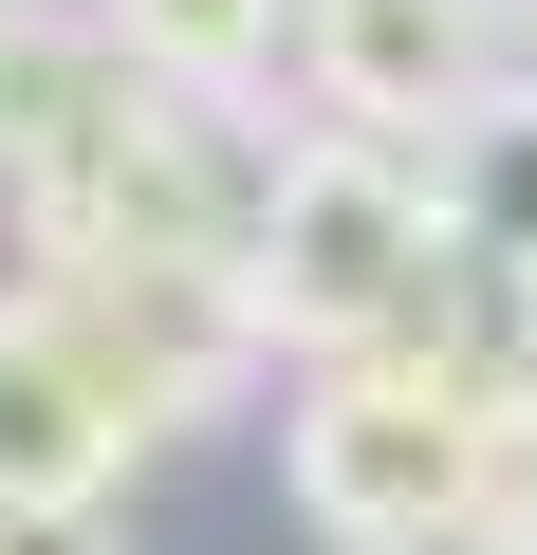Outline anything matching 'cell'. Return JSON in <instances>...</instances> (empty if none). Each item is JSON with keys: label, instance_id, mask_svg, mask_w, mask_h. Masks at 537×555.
<instances>
[{"label": "cell", "instance_id": "6da1fadb", "mask_svg": "<svg viewBox=\"0 0 537 555\" xmlns=\"http://www.w3.org/2000/svg\"><path fill=\"white\" fill-rule=\"evenodd\" d=\"M241 297H130V278H0V518L112 500L186 408L241 389Z\"/></svg>", "mask_w": 537, "mask_h": 555}, {"label": "cell", "instance_id": "7a4b0ae2", "mask_svg": "<svg viewBox=\"0 0 537 555\" xmlns=\"http://www.w3.org/2000/svg\"><path fill=\"white\" fill-rule=\"evenodd\" d=\"M445 222H426V167L371 149V130H297L279 167H259V222H241V334L259 352H408L445 315Z\"/></svg>", "mask_w": 537, "mask_h": 555}, {"label": "cell", "instance_id": "3957f363", "mask_svg": "<svg viewBox=\"0 0 537 555\" xmlns=\"http://www.w3.org/2000/svg\"><path fill=\"white\" fill-rule=\"evenodd\" d=\"M279 481L334 555H408L445 518H519V408L463 371V352H353V371H297L279 408Z\"/></svg>", "mask_w": 537, "mask_h": 555}, {"label": "cell", "instance_id": "277c9868", "mask_svg": "<svg viewBox=\"0 0 537 555\" xmlns=\"http://www.w3.org/2000/svg\"><path fill=\"white\" fill-rule=\"evenodd\" d=\"M167 130H186V93L130 75V38L93 0H0V185H20L38 241H75Z\"/></svg>", "mask_w": 537, "mask_h": 555}, {"label": "cell", "instance_id": "5b68a950", "mask_svg": "<svg viewBox=\"0 0 537 555\" xmlns=\"http://www.w3.org/2000/svg\"><path fill=\"white\" fill-rule=\"evenodd\" d=\"M297 93L371 149H426L500 93V0H297Z\"/></svg>", "mask_w": 537, "mask_h": 555}, {"label": "cell", "instance_id": "8992f818", "mask_svg": "<svg viewBox=\"0 0 537 555\" xmlns=\"http://www.w3.org/2000/svg\"><path fill=\"white\" fill-rule=\"evenodd\" d=\"M408 167H426L445 259H463V278H500V297H537V75H500V93H482L463 130H426Z\"/></svg>", "mask_w": 537, "mask_h": 555}, {"label": "cell", "instance_id": "52a82bcc", "mask_svg": "<svg viewBox=\"0 0 537 555\" xmlns=\"http://www.w3.org/2000/svg\"><path fill=\"white\" fill-rule=\"evenodd\" d=\"M93 20L130 38V75H149V93H186V112H241L259 75H279L297 0H93Z\"/></svg>", "mask_w": 537, "mask_h": 555}, {"label": "cell", "instance_id": "ba28073f", "mask_svg": "<svg viewBox=\"0 0 537 555\" xmlns=\"http://www.w3.org/2000/svg\"><path fill=\"white\" fill-rule=\"evenodd\" d=\"M0 555H130L112 500H38V518H0Z\"/></svg>", "mask_w": 537, "mask_h": 555}, {"label": "cell", "instance_id": "9c48e42d", "mask_svg": "<svg viewBox=\"0 0 537 555\" xmlns=\"http://www.w3.org/2000/svg\"><path fill=\"white\" fill-rule=\"evenodd\" d=\"M408 555H537V518H445V537H408Z\"/></svg>", "mask_w": 537, "mask_h": 555}, {"label": "cell", "instance_id": "30bf717a", "mask_svg": "<svg viewBox=\"0 0 537 555\" xmlns=\"http://www.w3.org/2000/svg\"><path fill=\"white\" fill-rule=\"evenodd\" d=\"M519 20H537V0H519Z\"/></svg>", "mask_w": 537, "mask_h": 555}, {"label": "cell", "instance_id": "8fae6325", "mask_svg": "<svg viewBox=\"0 0 537 555\" xmlns=\"http://www.w3.org/2000/svg\"><path fill=\"white\" fill-rule=\"evenodd\" d=\"M519 481H537V463H519Z\"/></svg>", "mask_w": 537, "mask_h": 555}]
</instances>
